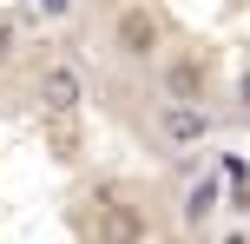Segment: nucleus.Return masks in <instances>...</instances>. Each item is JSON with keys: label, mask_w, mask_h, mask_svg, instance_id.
I'll use <instances>...</instances> for the list:
<instances>
[{"label": "nucleus", "mask_w": 250, "mask_h": 244, "mask_svg": "<svg viewBox=\"0 0 250 244\" xmlns=\"http://www.w3.org/2000/svg\"><path fill=\"white\" fill-rule=\"evenodd\" d=\"M158 139L178 145V152H198V145L211 139V112H204V99H198V106L165 99V106H158Z\"/></svg>", "instance_id": "1"}, {"label": "nucleus", "mask_w": 250, "mask_h": 244, "mask_svg": "<svg viewBox=\"0 0 250 244\" xmlns=\"http://www.w3.org/2000/svg\"><path fill=\"white\" fill-rule=\"evenodd\" d=\"M92 238L99 244H145V211L105 198V205H92Z\"/></svg>", "instance_id": "2"}, {"label": "nucleus", "mask_w": 250, "mask_h": 244, "mask_svg": "<svg viewBox=\"0 0 250 244\" xmlns=\"http://www.w3.org/2000/svg\"><path fill=\"white\" fill-rule=\"evenodd\" d=\"M112 40H119L125 60H151V53H158V20H151L145 7H125L119 26H112Z\"/></svg>", "instance_id": "3"}, {"label": "nucleus", "mask_w": 250, "mask_h": 244, "mask_svg": "<svg viewBox=\"0 0 250 244\" xmlns=\"http://www.w3.org/2000/svg\"><path fill=\"white\" fill-rule=\"evenodd\" d=\"M79 92H86V86H79L73 66H46V73H40V106H46L53 119H73L79 112Z\"/></svg>", "instance_id": "4"}, {"label": "nucleus", "mask_w": 250, "mask_h": 244, "mask_svg": "<svg viewBox=\"0 0 250 244\" xmlns=\"http://www.w3.org/2000/svg\"><path fill=\"white\" fill-rule=\"evenodd\" d=\"M165 92H171L178 106H198L204 99V66L198 60H171L165 66Z\"/></svg>", "instance_id": "5"}, {"label": "nucleus", "mask_w": 250, "mask_h": 244, "mask_svg": "<svg viewBox=\"0 0 250 244\" xmlns=\"http://www.w3.org/2000/svg\"><path fill=\"white\" fill-rule=\"evenodd\" d=\"M217 192H224V178H217V172H211V178H198V185L185 192V205H178V218H185V224H204V218L217 211Z\"/></svg>", "instance_id": "6"}, {"label": "nucleus", "mask_w": 250, "mask_h": 244, "mask_svg": "<svg viewBox=\"0 0 250 244\" xmlns=\"http://www.w3.org/2000/svg\"><path fill=\"white\" fill-rule=\"evenodd\" d=\"M73 145H79V139H73V119H53V152L73 158Z\"/></svg>", "instance_id": "7"}, {"label": "nucleus", "mask_w": 250, "mask_h": 244, "mask_svg": "<svg viewBox=\"0 0 250 244\" xmlns=\"http://www.w3.org/2000/svg\"><path fill=\"white\" fill-rule=\"evenodd\" d=\"M33 7L46 13V20H73V7H79V0H33Z\"/></svg>", "instance_id": "8"}, {"label": "nucleus", "mask_w": 250, "mask_h": 244, "mask_svg": "<svg viewBox=\"0 0 250 244\" xmlns=\"http://www.w3.org/2000/svg\"><path fill=\"white\" fill-rule=\"evenodd\" d=\"M237 99H244V112H250V73H244V79H237Z\"/></svg>", "instance_id": "9"}, {"label": "nucleus", "mask_w": 250, "mask_h": 244, "mask_svg": "<svg viewBox=\"0 0 250 244\" xmlns=\"http://www.w3.org/2000/svg\"><path fill=\"white\" fill-rule=\"evenodd\" d=\"M7 46H13V33H7V26H0V60H7Z\"/></svg>", "instance_id": "10"}]
</instances>
